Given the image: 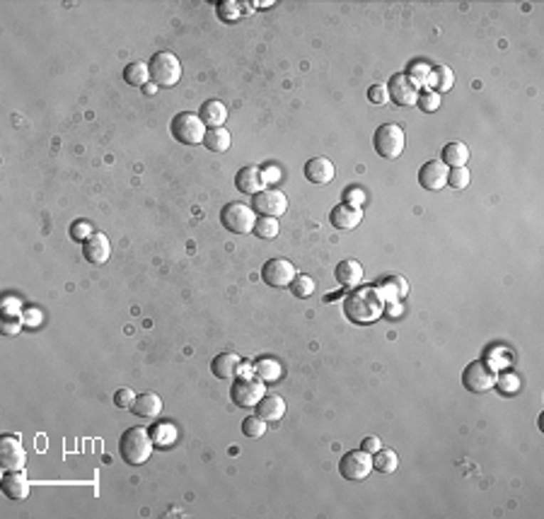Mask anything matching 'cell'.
Masks as SVG:
<instances>
[{
	"instance_id": "6da1fadb",
	"label": "cell",
	"mask_w": 544,
	"mask_h": 519,
	"mask_svg": "<svg viewBox=\"0 0 544 519\" xmlns=\"http://www.w3.org/2000/svg\"><path fill=\"white\" fill-rule=\"evenodd\" d=\"M385 311V297L377 288H356L344 297V314L353 323H375Z\"/></svg>"
},
{
	"instance_id": "7a4b0ae2",
	"label": "cell",
	"mask_w": 544,
	"mask_h": 519,
	"mask_svg": "<svg viewBox=\"0 0 544 519\" xmlns=\"http://www.w3.org/2000/svg\"><path fill=\"white\" fill-rule=\"evenodd\" d=\"M152 449H155V439L145 427H128V430L119 439V454L128 466H140L150 459Z\"/></svg>"
},
{
	"instance_id": "3957f363",
	"label": "cell",
	"mask_w": 544,
	"mask_h": 519,
	"mask_svg": "<svg viewBox=\"0 0 544 519\" xmlns=\"http://www.w3.org/2000/svg\"><path fill=\"white\" fill-rule=\"evenodd\" d=\"M150 68V80L157 87H174L182 77V63L174 53L169 51H157L148 63Z\"/></svg>"
},
{
	"instance_id": "277c9868",
	"label": "cell",
	"mask_w": 544,
	"mask_h": 519,
	"mask_svg": "<svg viewBox=\"0 0 544 519\" xmlns=\"http://www.w3.org/2000/svg\"><path fill=\"white\" fill-rule=\"evenodd\" d=\"M169 131H172V138L177 143L182 145H201L206 138V131L209 128L204 126L199 114H192V112H182L177 114L169 124Z\"/></svg>"
},
{
	"instance_id": "5b68a950",
	"label": "cell",
	"mask_w": 544,
	"mask_h": 519,
	"mask_svg": "<svg viewBox=\"0 0 544 519\" xmlns=\"http://www.w3.org/2000/svg\"><path fill=\"white\" fill-rule=\"evenodd\" d=\"M372 145H375V152L382 160H397L407 145L404 128L397 124H382L372 136Z\"/></svg>"
},
{
	"instance_id": "8992f818",
	"label": "cell",
	"mask_w": 544,
	"mask_h": 519,
	"mask_svg": "<svg viewBox=\"0 0 544 519\" xmlns=\"http://www.w3.org/2000/svg\"><path fill=\"white\" fill-rule=\"evenodd\" d=\"M220 223L228 232H235V235H249L254 232L256 223V213L252 205L244 203H225L223 210H220Z\"/></svg>"
},
{
	"instance_id": "52a82bcc",
	"label": "cell",
	"mask_w": 544,
	"mask_h": 519,
	"mask_svg": "<svg viewBox=\"0 0 544 519\" xmlns=\"http://www.w3.org/2000/svg\"><path fill=\"white\" fill-rule=\"evenodd\" d=\"M266 394V382L261 377L254 375H242L232 382L230 396L240 408H254L261 401V396Z\"/></svg>"
},
{
	"instance_id": "ba28073f",
	"label": "cell",
	"mask_w": 544,
	"mask_h": 519,
	"mask_svg": "<svg viewBox=\"0 0 544 519\" xmlns=\"http://www.w3.org/2000/svg\"><path fill=\"white\" fill-rule=\"evenodd\" d=\"M496 372H493L491 365L486 360H474L469 363L462 372V384L467 392L472 394H486L488 389L496 387Z\"/></svg>"
},
{
	"instance_id": "9c48e42d",
	"label": "cell",
	"mask_w": 544,
	"mask_h": 519,
	"mask_svg": "<svg viewBox=\"0 0 544 519\" xmlns=\"http://www.w3.org/2000/svg\"><path fill=\"white\" fill-rule=\"evenodd\" d=\"M372 471V454L363 449L356 451H346L339 461V473L344 476L346 481H363L368 478Z\"/></svg>"
},
{
	"instance_id": "30bf717a",
	"label": "cell",
	"mask_w": 544,
	"mask_h": 519,
	"mask_svg": "<svg viewBox=\"0 0 544 519\" xmlns=\"http://www.w3.org/2000/svg\"><path fill=\"white\" fill-rule=\"evenodd\" d=\"M298 271L288 259H268L261 268V280L271 288H291Z\"/></svg>"
},
{
	"instance_id": "8fae6325",
	"label": "cell",
	"mask_w": 544,
	"mask_h": 519,
	"mask_svg": "<svg viewBox=\"0 0 544 519\" xmlns=\"http://www.w3.org/2000/svg\"><path fill=\"white\" fill-rule=\"evenodd\" d=\"M254 213L266 218H281L288 210V196L278 188H264L254 196Z\"/></svg>"
},
{
	"instance_id": "7c38bea8",
	"label": "cell",
	"mask_w": 544,
	"mask_h": 519,
	"mask_svg": "<svg viewBox=\"0 0 544 519\" xmlns=\"http://www.w3.org/2000/svg\"><path fill=\"white\" fill-rule=\"evenodd\" d=\"M387 87V95L397 107H414L419 102V87L414 85L412 80L407 77V73H397V75L389 77V85Z\"/></svg>"
},
{
	"instance_id": "4fadbf2b",
	"label": "cell",
	"mask_w": 544,
	"mask_h": 519,
	"mask_svg": "<svg viewBox=\"0 0 544 519\" xmlns=\"http://www.w3.org/2000/svg\"><path fill=\"white\" fill-rule=\"evenodd\" d=\"M24 461H27V451H24L20 439L12 435H5L0 439V466H3L5 471L24 469Z\"/></svg>"
},
{
	"instance_id": "5bb4252c",
	"label": "cell",
	"mask_w": 544,
	"mask_h": 519,
	"mask_svg": "<svg viewBox=\"0 0 544 519\" xmlns=\"http://www.w3.org/2000/svg\"><path fill=\"white\" fill-rule=\"evenodd\" d=\"M448 164H443L440 160H429L419 172V184L426 191H440V188L448 186Z\"/></svg>"
},
{
	"instance_id": "9a60e30c",
	"label": "cell",
	"mask_w": 544,
	"mask_h": 519,
	"mask_svg": "<svg viewBox=\"0 0 544 519\" xmlns=\"http://www.w3.org/2000/svg\"><path fill=\"white\" fill-rule=\"evenodd\" d=\"M83 256H85V261H90L93 266L107 264L109 256H112V244H109L107 235H102V232H93V235L83 242Z\"/></svg>"
},
{
	"instance_id": "2e32d148",
	"label": "cell",
	"mask_w": 544,
	"mask_h": 519,
	"mask_svg": "<svg viewBox=\"0 0 544 519\" xmlns=\"http://www.w3.org/2000/svg\"><path fill=\"white\" fill-rule=\"evenodd\" d=\"M235 186L237 191L247 193V196H256L259 191H264L266 181H264V174H261L259 167H242L240 172L235 174Z\"/></svg>"
},
{
	"instance_id": "e0dca14e",
	"label": "cell",
	"mask_w": 544,
	"mask_h": 519,
	"mask_svg": "<svg viewBox=\"0 0 544 519\" xmlns=\"http://www.w3.org/2000/svg\"><path fill=\"white\" fill-rule=\"evenodd\" d=\"M334 278L339 285H344L348 290H356L363 283V266L356 259H344L334 271Z\"/></svg>"
},
{
	"instance_id": "ac0fdd59",
	"label": "cell",
	"mask_w": 544,
	"mask_h": 519,
	"mask_svg": "<svg viewBox=\"0 0 544 519\" xmlns=\"http://www.w3.org/2000/svg\"><path fill=\"white\" fill-rule=\"evenodd\" d=\"M360 220H363L360 208H353L348 203L334 205L332 213H329V223H332L336 230H353V228H358Z\"/></svg>"
},
{
	"instance_id": "d6986e66",
	"label": "cell",
	"mask_w": 544,
	"mask_h": 519,
	"mask_svg": "<svg viewBox=\"0 0 544 519\" xmlns=\"http://www.w3.org/2000/svg\"><path fill=\"white\" fill-rule=\"evenodd\" d=\"M334 174H336V169H334L332 160H327V157H313V160L305 164V179L313 181V184L325 186L334 179Z\"/></svg>"
},
{
	"instance_id": "ffe728a7",
	"label": "cell",
	"mask_w": 544,
	"mask_h": 519,
	"mask_svg": "<svg viewBox=\"0 0 544 519\" xmlns=\"http://www.w3.org/2000/svg\"><path fill=\"white\" fill-rule=\"evenodd\" d=\"M3 493L10 500H24L29 496V478L24 473V469H17V471H8L3 476Z\"/></svg>"
},
{
	"instance_id": "44dd1931",
	"label": "cell",
	"mask_w": 544,
	"mask_h": 519,
	"mask_svg": "<svg viewBox=\"0 0 544 519\" xmlns=\"http://www.w3.org/2000/svg\"><path fill=\"white\" fill-rule=\"evenodd\" d=\"M254 411L259 418H264L266 423H276V420H281L286 415V401L283 396L278 394H264L259 404L254 406Z\"/></svg>"
},
{
	"instance_id": "7402d4cb",
	"label": "cell",
	"mask_w": 544,
	"mask_h": 519,
	"mask_svg": "<svg viewBox=\"0 0 544 519\" xmlns=\"http://www.w3.org/2000/svg\"><path fill=\"white\" fill-rule=\"evenodd\" d=\"M199 116L206 128H223V124L228 121V107L218 100H209L201 104Z\"/></svg>"
},
{
	"instance_id": "603a6c76",
	"label": "cell",
	"mask_w": 544,
	"mask_h": 519,
	"mask_svg": "<svg viewBox=\"0 0 544 519\" xmlns=\"http://www.w3.org/2000/svg\"><path fill=\"white\" fill-rule=\"evenodd\" d=\"M242 360L237 353H220V355L213 358L211 363V372L218 377V380H230V377H235V372L240 370Z\"/></svg>"
},
{
	"instance_id": "cb8c5ba5",
	"label": "cell",
	"mask_w": 544,
	"mask_h": 519,
	"mask_svg": "<svg viewBox=\"0 0 544 519\" xmlns=\"http://www.w3.org/2000/svg\"><path fill=\"white\" fill-rule=\"evenodd\" d=\"M160 411H162V399L155 392H143L136 396L133 413L140 415V418H157Z\"/></svg>"
},
{
	"instance_id": "d4e9b609",
	"label": "cell",
	"mask_w": 544,
	"mask_h": 519,
	"mask_svg": "<svg viewBox=\"0 0 544 519\" xmlns=\"http://www.w3.org/2000/svg\"><path fill=\"white\" fill-rule=\"evenodd\" d=\"M443 164H448V167H464V164L469 162V148L464 143H448L443 148V160H440Z\"/></svg>"
},
{
	"instance_id": "484cf974",
	"label": "cell",
	"mask_w": 544,
	"mask_h": 519,
	"mask_svg": "<svg viewBox=\"0 0 544 519\" xmlns=\"http://www.w3.org/2000/svg\"><path fill=\"white\" fill-rule=\"evenodd\" d=\"M397 466H399V456H397V451L392 449H377L375 454H372V471L377 473H394Z\"/></svg>"
},
{
	"instance_id": "4316f807",
	"label": "cell",
	"mask_w": 544,
	"mask_h": 519,
	"mask_svg": "<svg viewBox=\"0 0 544 519\" xmlns=\"http://www.w3.org/2000/svg\"><path fill=\"white\" fill-rule=\"evenodd\" d=\"M429 85L433 92H448V90H452V85H455V73H452L450 68H445V65H438V68H431V77H429Z\"/></svg>"
},
{
	"instance_id": "83f0119b",
	"label": "cell",
	"mask_w": 544,
	"mask_h": 519,
	"mask_svg": "<svg viewBox=\"0 0 544 519\" xmlns=\"http://www.w3.org/2000/svg\"><path fill=\"white\" fill-rule=\"evenodd\" d=\"M230 143H232V138H230L228 128H209V131H206L204 145L211 152H225L230 148Z\"/></svg>"
},
{
	"instance_id": "f1b7e54d",
	"label": "cell",
	"mask_w": 544,
	"mask_h": 519,
	"mask_svg": "<svg viewBox=\"0 0 544 519\" xmlns=\"http://www.w3.org/2000/svg\"><path fill=\"white\" fill-rule=\"evenodd\" d=\"M124 80L131 85V87H145L150 80V68L145 63H131L124 68Z\"/></svg>"
},
{
	"instance_id": "f546056e",
	"label": "cell",
	"mask_w": 544,
	"mask_h": 519,
	"mask_svg": "<svg viewBox=\"0 0 544 519\" xmlns=\"http://www.w3.org/2000/svg\"><path fill=\"white\" fill-rule=\"evenodd\" d=\"M254 375L261 377L264 382H278L281 380V365L273 358H261L254 363Z\"/></svg>"
},
{
	"instance_id": "4dcf8cb0",
	"label": "cell",
	"mask_w": 544,
	"mask_h": 519,
	"mask_svg": "<svg viewBox=\"0 0 544 519\" xmlns=\"http://www.w3.org/2000/svg\"><path fill=\"white\" fill-rule=\"evenodd\" d=\"M254 235L259 240H276L278 237V218H266L259 215L254 223Z\"/></svg>"
},
{
	"instance_id": "1f68e13d",
	"label": "cell",
	"mask_w": 544,
	"mask_h": 519,
	"mask_svg": "<svg viewBox=\"0 0 544 519\" xmlns=\"http://www.w3.org/2000/svg\"><path fill=\"white\" fill-rule=\"evenodd\" d=\"M242 435L249 439L266 435V420L259 418V415H247V418L242 420Z\"/></svg>"
},
{
	"instance_id": "d6a6232c",
	"label": "cell",
	"mask_w": 544,
	"mask_h": 519,
	"mask_svg": "<svg viewBox=\"0 0 544 519\" xmlns=\"http://www.w3.org/2000/svg\"><path fill=\"white\" fill-rule=\"evenodd\" d=\"M315 288H317L315 280L310 278V276H305V273H298L295 280L291 283V292L298 297V300H305V297H310L315 292Z\"/></svg>"
},
{
	"instance_id": "836d02e7",
	"label": "cell",
	"mask_w": 544,
	"mask_h": 519,
	"mask_svg": "<svg viewBox=\"0 0 544 519\" xmlns=\"http://www.w3.org/2000/svg\"><path fill=\"white\" fill-rule=\"evenodd\" d=\"M407 77L412 80L417 87H424V85H429V77H431V65L429 63H414V65H409V73H407Z\"/></svg>"
},
{
	"instance_id": "e575fe53",
	"label": "cell",
	"mask_w": 544,
	"mask_h": 519,
	"mask_svg": "<svg viewBox=\"0 0 544 519\" xmlns=\"http://www.w3.org/2000/svg\"><path fill=\"white\" fill-rule=\"evenodd\" d=\"M385 295V292H389L392 290V295H394V300H402V297L407 295L409 292V285H407V280L402 278V276H389L387 280H385V285L382 288H377Z\"/></svg>"
},
{
	"instance_id": "d590c367",
	"label": "cell",
	"mask_w": 544,
	"mask_h": 519,
	"mask_svg": "<svg viewBox=\"0 0 544 519\" xmlns=\"http://www.w3.org/2000/svg\"><path fill=\"white\" fill-rule=\"evenodd\" d=\"M469 179H472V176H469L467 167H455L448 172V186H452V188H467Z\"/></svg>"
},
{
	"instance_id": "8d00e7d4",
	"label": "cell",
	"mask_w": 544,
	"mask_h": 519,
	"mask_svg": "<svg viewBox=\"0 0 544 519\" xmlns=\"http://www.w3.org/2000/svg\"><path fill=\"white\" fill-rule=\"evenodd\" d=\"M419 107L424 109V112H438L440 109V95L433 92V90H426V92H419Z\"/></svg>"
},
{
	"instance_id": "74e56055",
	"label": "cell",
	"mask_w": 544,
	"mask_h": 519,
	"mask_svg": "<svg viewBox=\"0 0 544 519\" xmlns=\"http://www.w3.org/2000/svg\"><path fill=\"white\" fill-rule=\"evenodd\" d=\"M22 316H17V314H8L3 319V333L5 336H15V333H20L22 331Z\"/></svg>"
},
{
	"instance_id": "f35d334b",
	"label": "cell",
	"mask_w": 544,
	"mask_h": 519,
	"mask_svg": "<svg viewBox=\"0 0 544 519\" xmlns=\"http://www.w3.org/2000/svg\"><path fill=\"white\" fill-rule=\"evenodd\" d=\"M136 396L131 389H119V392L114 394V404L119 408H133V404H136Z\"/></svg>"
},
{
	"instance_id": "ab89813d",
	"label": "cell",
	"mask_w": 544,
	"mask_h": 519,
	"mask_svg": "<svg viewBox=\"0 0 544 519\" xmlns=\"http://www.w3.org/2000/svg\"><path fill=\"white\" fill-rule=\"evenodd\" d=\"M93 235V230H90V225L88 223H83V220H78V223H73V228H70V237L75 242H85L88 237Z\"/></svg>"
},
{
	"instance_id": "60d3db41",
	"label": "cell",
	"mask_w": 544,
	"mask_h": 519,
	"mask_svg": "<svg viewBox=\"0 0 544 519\" xmlns=\"http://www.w3.org/2000/svg\"><path fill=\"white\" fill-rule=\"evenodd\" d=\"M368 100L372 104H387L389 102L387 87H385V85H372V87L368 90Z\"/></svg>"
},
{
	"instance_id": "b9f144b4",
	"label": "cell",
	"mask_w": 544,
	"mask_h": 519,
	"mask_svg": "<svg viewBox=\"0 0 544 519\" xmlns=\"http://www.w3.org/2000/svg\"><path fill=\"white\" fill-rule=\"evenodd\" d=\"M496 387L503 394L516 392V389H518V377L516 375H501V377H496Z\"/></svg>"
},
{
	"instance_id": "7bdbcfd3",
	"label": "cell",
	"mask_w": 544,
	"mask_h": 519,
	"mask_svg": "<svg viewBox=\"0 0 544 519\" xmlns=\"http://www.w3.org/2000/svg\"><path fill=\"white\" fill-rule=\"evenodd\" d=\"M218 8H220V15H223L225 20H232V17L240 15V3H232V0H225V3H220Z\"/></svg>"
},
{
	"instance_id": "ee69618b",
	"label": "cell",
	"mask_w": 544,
	"mask_h": 519,
	"mask_svg": "<svg viewBox=\"0 0 544 519\" xmlns=\"http://www.w3.org/2000/svg\"><path fill=\"white\" fill-rule=\"evenodd\" d=\"M346 203L353 208H360L365 203V193L358 191V188H351V191H346Z\"/></svg>"
},
{
	"instance_id": "f6af8a7d",
	"label": "cell",
	"mask_w": 544,
	"mask_h": 519,
	"mask_svg": "<svg viewBox=\"0 0 544 519\" xmlns=\"http://www.w3.org/2000/svg\"><path fill=\"white\" fill-rule=\"evenodd\" d=\"M360 449L368 451V454H375V451L380 449V437H375V435L365 437V439H363V444H360Z\"/></svg>"
},
{
	"instance_id": "bcb514c9",
	"label": "cell",
	"mask_w": 544,
	"mask_h": 519,
	"mask_svg": "<svg viewBox=\"0 0 544 519\" xmlns=\"http://www.w3.org/2000/svg\"><path fill=\"white\" fill-rule=\"evenodd\" d=\"M152 432H155V437L162 435L160 442H164V444L172 442V435H174V432H172V427H169V425H155V427H152Z\"/></svg>"
},
{
	"instance_id": "7dc6e473",
	"label": "cell",
	"mask_w": 544,
	"mask_h": 519,
	"mask_svg": "<svg viewBox=\"0 0 544 519\" xmlns=\"http://www.w3.org/2000/svg\"><path fill=\"white\" fill-rule=\"evenodd\" d=\"M261 174H264V181H266V184H268V181H271V179H273V181L278 179V169H273V167H271V169H266V172H261Z\"/></svg>"
}]
</instances>
